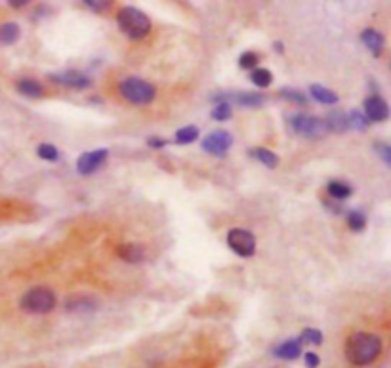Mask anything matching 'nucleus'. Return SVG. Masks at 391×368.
<instances>
[{
    "label": "nucleus",
    "mask_w": 391,
    "mask_h": 368,
    "mask_svg": "<svg viewBox=\"0 0 391 368\" xmlns=\"http://www.w3.org/2000/svg\"><path fill=\"white\" fill-rule=\"evenodd\" d=\"M343 353L353 367H368L380 357L382 340L380 336L370 334V332H355L345 340Z\"/></svg>",
    "instance_id": "1"
},
{
    "label": "nucleus",
    "mask_w": 391,
    "mask_h": 368,
    "mask_svg": "<svg viewBox=\"0 0 391 368\" xmlns=\"http://www.w3.org/2000/svg\"><path fill=\"white\" fill-rule=\"evenodd\" d=\"M117 23L132 41H141L151 31V19L141 10L132 8V6H126L117 14Z\"/></svg>",
    "instance_id": "2"
},
{
    "label": "nucleus",
    "mask_w": 391,
    "mask_h": 368,
    "mask_svg": "<svg viewBox=\"0 0 391 368\" xmlns=\"http://www.w3.org/2000/svg\"><path fill=\"white\" fill-rule=\"evenodd\" d=\"M123 96L132 105H149L157 98V88L151 82L143 81L139 76H128L119 86Z\"/></svg>",
    "instance_id": "3"
},
{
    "label": "nucleus",
    "mask_w": 391,
    "mask_h": 368,
    "mask_svg": "<svg viewBox=\"0 0 391 368\" xmlns=\"http://www.w3.org/2000/svg\"><path fill=\"white\" fill-rule=\"evenodd\" d=\"M56 307V294L50 288L37 287L21 298V309L33 315H44Z\"/></svg>",
    "instance_id": "4"
},
{
    "label": "nucleus",
    "mask_w": 391,
    "mask_h": 368,
    "mask_svg": "<svg viewBox=\"0 0 391 368\" xmlns=\"http://www.w3.org/2000/svg\"><path fill=\"white\" fill-rule=\"evenodd\" d=\"M292 128L296 134H300L303 138H310V139L325 138L326 134H328V128H326L325 121L311 115L292 116Z\"/></svg>",
    "instance_id": "5"
},
{
    "label": "nucleus",
    "mask_w": 391,
    "mask_h": 368,
    "mask_svg": "<svg viewBox=\"0 0 391 368\" xmlns=\"http://www.w3.org/2000/svg\"><path fill=\"white\" fill-rule=\"evenodd\" d=\"M228 245L233 252L243 258H250L256 252V237L248 229H241V227L229 231Z\"/></svg>",
    "instance_id": "6"
},
{
    "label": "nucleus",
    "mask_w": 391,
    "mask_h": 368,
    "mask_svg": "<svg viewBox=\"0 0 391 368\" xmlns=\"http://www.w3.org/2000/svg\"><path fill=\"white\" fill-rule=\"evenodd\" d=\"M231 145H233V136L225 130L212 132V134H208L203 141L204 151L216 156L225 155Z\"/></svg>",
    "instance_id": "7"
},
{
    "label": "nucleus",
    "mask_w": 391,
    "mask_h": 368,
    "mask_svg": "<svg viewBox=\"0 0 391 368\" xmlns=\"http://www.w3.org/2000/svg\"><path fill=\"white\" fill-rule=\"evenodd\" d=\"M50 81L57 84V86H63V88H71V90H86L92 81L88 76L81 71H63V73L50 74Z\"/></svg>",
    "instance_id": "8"
},
{
    "label": "nucleus",
    "mask_w": 391,
    "mask_h": 368,
    "mask_svg": "<svg viewBox=\"0 0 391 368\" xmlns=\"http://www.w3.org/2000/svg\"><path fill=\"white\" fill-rule=\"evenodd\" d=\"M107 156H109V149H96V151L84 153L77 161V170L81 174H94L106 163Z\"/></svg>",
    "instance_id": "9"
},
{
    "label": "nucleus",
    "mask_w": 391,
    "mask_h": 368,
    "mask_svg": "<svg viewBox=\"0 0 391 368\" xmlns=\"http://www.w3.org/2000/svg\"><path fill=\"white\" fill-rule=\"evenodd\" d=\"M368 123H383L388 116H390V105L388 101L380 96H370L365 101V113Z\"/></svg>",
    "instance_id": "10"
},
{
    "label": "nucleus",
    "mask_w": 391,
    "mask_h": 368,
    "mask_svg": "<svg viewBox=\"0 0 391 368\" xmlns=\"http://www.w3.org/2000/svg\"><path fill=\"white\" fill-rule=\"evenodd\" d=\"M117 256L128 263H139L146 260V248L141 245H121L117 246Z\"/></svg>",
    "instance_id": "11"
},
{
    "label": "nucleus",
    "mask_w": 391,
    "mask_h": 368,
    "mask_svg": "<svg viewBox=\"0 0 391 368\" xmlns=\"http://www.w3.org/2000/svg\"><path fill=\"white\" fill-rule=\"evenodd\" d=\"M361 41H363V44H365L374 56H380V54H382L385 41H383V34L380 33V31H376V29H365V31L361 33Z\"/></svg>",
    "instance_id": "12"
},
{
    "label": "nucleus",
    "mask_w": 391,
    "mask_h": 368,
    "mask_svg": "<svg viewBox=\"0 0 391 368\" xmlns=\"http://www.w3.org/2000/svg\"><path fill=\"white\" fill-rule=\"evenodd\" d=\"M275 355H277L279 359H298L302 355V342L300 340H286V342H283V344L275 347Z\"/></svg>",
    "instance_id": "13"
},
{
    "label": "nucleus",
    "mask_w": 391,
    "mask_h": 368,
    "mask_svg": "<svg viewBox=\"0 0 391 368\" xmlns=\"http://www.w3.org/2000/svg\"><path fill=\"white\" fill-rule=\"evenodd\" d=\"M326 128L328 132H338V134H342V132L350 130V119L348 115L343 113V111H332L330 115L326 116Z\"/></svg>",
    "instance_id": "14"
},
{
    "label": "nucleus",
    "mask_w": 391,
    "mask_h": 368,
    "mask_svg": "<svg viewBox=\"0 0 391 368\" xmlns=\"http://www.w3.org/2000/svg\"><path fill=\"white\" fill-rule=\"evenodd\" d=\"M16 88L25 98H41L42 94H44V88H42L39 82L33 81V79H21V81H17Z\"/></svg>",
    "instance_id": "15"
},
{
    "label": "nucleus",
    "mask_w": 391,
    "mask_h": 368,
    "mask_svg": "<svg viewBox=\"0 0 391 368\" xmlns=\"http://www.w3.org/2000/svg\"><path fill=\"white\" fill-rule=\"evenodd\" d=\"M310 94L317 99L319 103H323V105H334V103H338V94L328 90L325 86H321V84H313L310 88Z\"/></svg>",
    "instance_id": "16"
},
{
    "label": "nucleus",
    "mask_w": 391,
    "mask_h": 368,
    "mask_svg": "<svg viewBox=\"0 0 391 368\" xmlns=\"http://www.w3.org/2000/svg\"><path fill=\"white\" fill-rule=\"evenodd\" d=\"M19 34H21V29H19V25L14 23V21L0 25V44H2V46L14 44V42L19 39Z\"/></svg>",
    "instance_id": "17"
},
{
    "label": "nucleus",
    "mask_w": 391,
    "mask_h": 368,
    "mask_svg": "<svg viewBox=\"0 0 391 368\" xmlns=\"http://www.w3.org/2000/svg\"><path fill=\"white\" fill-rule=\"evenodd\" d=\"M250 155H252L256 161H260L263 166H268V168H277L279 156L275 155L273 151H269V149H265V147L250 149Z\"/></svg>",
    "instance_id": "18"
},
{
    "label": "nucleus",
    "mask_w": 391,
    "mask_h": 368,
    "mask_svg": "<svg viewBox=\"0 0 391 368\" xmlns=\"http://www.w3.org/2000/svg\"><path fill=\"white\" fill-rule=\"evenodd\" d=\"M263 96L261 94H252V92H243V94H237L235 103L243 107H261L263 105Z\"/></svg>",
    "instance_id": "19"
},
{
    "label": "nucleus",
    "mask_w": 391,
    "mask_h": 368,
    "mask_svg": "<svg viewBox=\"0 0 391 368\" xmlns=\"http://www.w3.org/2000/svg\"><path fill=\"white\" fill-rule=\"evenodd\" d=\"M199 138V128L197 126H183L181 130L176 132V143L179 145H188V143H193L195 139Z\"/></svg>",
    "instance_id": "20"
},
{
    "label": "nucleus",
    "mask_w": 391,
    "mask_h": 368,
    "mask_svg": "<svg viewBox=\"0 0 391 368\" xmlns=\"http://www.w3.org/2000/svg\"><path fill=\"white\" fill-rule=\"evenodd\" d=\"M326 189H328V195L334 196L338 201H343V198H350L351 196V187L343 181H330Z\"/></svg>",
    "instance_id": "21"
},
{
    "label": "nucleus",
    "mask_w": 391,
    "mask_h": 368,
    "mask_svg": "<svg viewBox=\"0 0 391 368\" xmlns=\"http://www.w3.org/2000/svg\"><path fill=\"white\" fill-rule=\"evenodd\" d=\"M345 220H348L350 229L355 231V233H361V231L367 227V218H365V214L359 212V210H351V212H348Z\"/></svg>",
    "instance_id": "22"
},
{
    "label": "nucleus",
    "mask_w": 391,
    "mask_h": 368,
    "mask_svg": "<svg viewBox=\"0 0 391 368\" xmlns=\"http://www.w3.org/2000/svg\"><path fill=\"white\" fill-rule=\"evenodd\" d=\"M250 81L258 86V88H268L269 84L273 82V74L268 69H254L250 74Z\"/></svg>",
    "instance_id": "23"
},
{
    "label": "nucleus",
    "mask_w": 391,
    "mask_h": 368,
    "mask_svg": "<svg viewBox=\"0 0 391 368\" xmlns=\"http://www.w3.org/2000/svg\"><path fill=\"white\" fill-rule=\"evenodd\" d=\"M233 115V111H231V105H229L228 101H221L218 105L214 107L212 111V119L214 121H218V123H223V121H229Z\"/></svg>",
    "instance_id": "24"
},
{
    "label": "nucleus",
    "mask_w": 391,
    "mask_h": 368,
    "mask_svg": "<svg viewBox=\"0 0 391 368\" xmlns=\"http://www.w3.org/2000/svg\"><path fill=\"white\" fill-rule=\"evenodd\" d=\"M279 94H281L285 99H288V101L298 103V105H305V103H308V98H305L300 90H294V88H281Z\"/></svg>",
    "instance_id": "25"
},
{
    "label": "nucleus",
    "mask_w": 391,
    "mask_h": 368,
    "mask_svg": "<svg viewBox=\"0 0 391 368\" xmlns=\"http://www.w3.org/2000/svg\"><path fill=\"white\" fill-rule=\"evenodd\" d=\"M348 119H350V126H353V128H357V130H367V128H368L367 116L363 115L361 111H357V109H353V111H350V115H348Z\"/></svg>",
    "instance_id": "26"
},
{
    "label": "nucleus",
    "mask_w": 391,
    "mask_h": 368,
    "mask_svg": "<svg viewBox=\"0 0 391 368\" xmlns=\"http://www.w3.org/2000/svg\"><path fill=\"white\" fill-rule=\"evenodd\" d=\"M37 155L41 156V159H44V161L54 163V161L59 159V151H57L54 145H50V143H42V145H39V149H37Z\"/></svg>",
    "instance_id": "27"
},
{
    "label": "nucleus",
    "mask_w": 391,
    "mask_h": 368,
    "mask_svg": "<svg viewBox=\"0 0 391 368\" xmlns=\"http://www.w3.org/2000/svg\"><path fill=\"white\" fill-rule=\"evenodd\" d=\"M67 309L69 311H92L94 309V303H90L86 298H77V300H69L67 302Z\"/></svg>",
    "instance_id": "28"
},
{
    "label": "nucleus",
    "mask_w": 391,
    "mask_h": 368,
    "mask_svg": "<svg viewBox=\"0 0 391 368\" xmlns=\"http://www.w3.org/2000/svg\"><path fill=\"white\" fill-rule=\"evenodd\" d=\"M258 61H260V58H258L254 52H245V54L239 58V65L243 67V69H254V67L258 65Z\"/></svg>",
    "instance_id": "29"
},
{
    "label": "nucleus",
    "mask_w": 391,
    "mask_h": 368,
    "mask_svg": "<svg viewBox=\"0 0 391 368\" xmlns=\"http://www.w3.org/2000/svg\"><path fill=\"white\" fill-rule=\"evenodd\" d=\"M302 340L303 342H308V344L319 345L323 342V334H321L319 330H315V328H305L302 332Z\"/></svg>",
    "instance_id": "30"
},
{
    "label": "nucleus",
    "mask_w": 391,
    "mask_h": 368,
    "mask_svg": "<svg viewBox=\"0 0 391 368\" xmlns=\"http://www.w3.org/2000/svg\"><path fill=\"white\" fill-rule=\"evenodd\" d=\"M84 4H86L88 8L96 10V12H106V10L111 8L113 2H109V0H101V2H99V0H86Z\"/></svg>",
    "instance_id": "31"
},
{
    "label": "nucleus",
    "mask_w": 391,
    "mask_h": 368,
    "mask_svg": "<svg viewBox=\"0 0 391 368\" xmlns=\"http://www.w3.org/2000/svg\"><path fill=\"white\" fill-rule=\"evenodd\" d=\"M303 362H305V367L308 368H317L319 365H321V359H319L317 353L308 351L303 355Z\"/></svg>",
    "instance_id": "32"
},
{
    "label": "nucleus",
    "mask_w": 391,
    "mask_h": 368,
    "mask_svg": "<svg viewBox=\"0 0 391 368\" xmlns=\"http://www.w3.org/2000/svg\"><path fill=\"white\" fill-rule=\"evenodd\" d=\"M376 151H378V153L382 155L383 163H385V164L391 163V149H390V145H385V143H380V145H376Z\"/></svg>",
    "instance_id": "33"
},
{
    "label": "nucleus",
    "mask_w": 391,
    "mask_h": 368,
    "mask_svg": "<svg viewBox=\"0 0 391 368\" xmlns=\"http://www.w3.org/2000/svg\"><path fill=\"white\" fill-rule=\"evenodd\" d=\"M147 145H149V147L161 149V147H164V145H166V139H163V138H149V139H147Z\"/></svg>",
    "instance_id": "34"
},
{
    "label": "nucleus",
    "mask_w": 391,
    "mask_h": 368,
    "mask_svg": "<svg viewBox=\"0 0 391 368\" xmlns=\"http://www.w3.org/2000/svg\"><path fill=\"white\" fill-rule=\"evenodd\" d=\"M10 4H12L14 8H21V6L27 4V0H10Z\"/></svg>",
    "instance_id": "35"
},
{
    "label": "nucleus",
    "mask_w": 391,
    "mask_h": 368,
    "mask_svg": "<svg viewBox=\"0 0 391 368\" xmlns=\"http://www.w3.org/2000/svg\"><path fill=\"white\" fill-rule=\"evenodd\" d=\"M283 48H285V46H283V44H281V42H275V50H277L279 54H281V52H283Z\"/></svg>",
    "instance_id": "36"
}]
</instances>
